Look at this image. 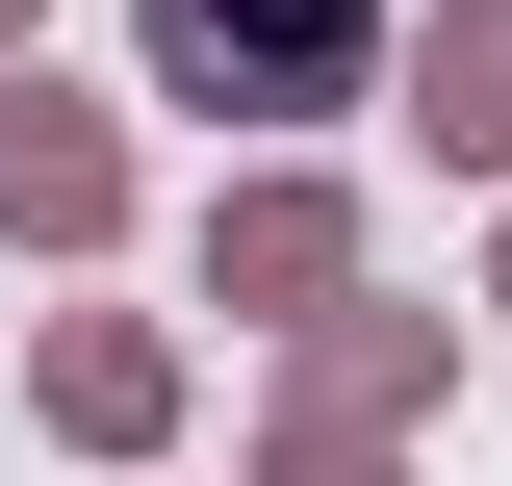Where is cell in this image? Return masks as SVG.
Masks as SVG:
<instances>
[{"label":"cell","mask_w":512,"mask_h":486,"mask_svg":"<svg viewBox=\"0 0 512 486\" xmlns=\"http://www.w3.org/2000/svg\"><path fill=\"white\" fill-rule=\"evenodd\" d=\"M359 26H384V0H154V77L308 128V103H359Z\"/></svg>","instance_id":"1"},{"label":"cell","mask_w":512,"mask_h":486,"mask_svg":"<svg viewBox=\"0 0 512 486\" xmlns=\"http://www.w3.org/2000/svg\"><path fill=\"white\" fill-rule=\"evenodd\" d=\"M0 205H26V231H77V205H103V154H77V128H26V103H0Z\"/></svg>","instance_id":"2"},{"label":"cell","mask_w":512,"mask_h":486,"mask_svg":"<svg viewBox=\"0 0 512 486\" xmlns=\"http://www.w3.org/2000/svg\"><path fill=\"white\" fill-rule=\"evenodd\" d=\"M436 128H461V154H512V26H436Z\"/></svg>","instance_id":"3"}]
</instances>
